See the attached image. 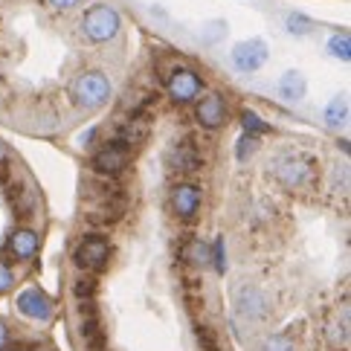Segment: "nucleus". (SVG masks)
I'll return each instance as SVG.
<instances>
[{"label":"nucleus","instance_id":"nucleus-1","mask_svg":"<svg viewBox=\"0 0 351 351\" xmlns=\"http://www.w3.org/2000/svg\"><path fill=\"white\" fill-rule=\"evenodd\" d=\"M110 93H114V87H110V79L105 73L99 70H84L79 76H73L70 87H67V96L70 102L82 108V110H99L108 105Z\"/></svg>","mask_w":351,"mask_h":351},{"label":"nucleus","instance_id":"nucleus-2","mask_svg":"<svg viewBox=\"0 0 351 351\" xmlns=\"http://www.w3.org/2000/svg\"><path fill=\"white\" fill-rule=\"evenodd\" d=\"M122 29V21H119V12L108 3H96L90 6L82 15L79 21V32L87 44H108L114 41Z\"/></svg>","mask_w":351,"mask_h":351},{"label":"nucleus","instance_id":"nucleus-3","mask_svg":"<svg viewBox=\"0 0 351 351\" xmlns=\"http://www.w3.org/2000/svg\"><path fill=\"white\" fill-rule=\"evenodd\" d=\"M273 178L287 192H302L317 180V162L305 154H287L273 166Z\"/></svg>","mask_w":351,"mask_h":351},{"label":"nucleus","instance_id":"nucleus-4","mask_svg":"<svg viewBox=\"0 0 351 351\" xmlns=\"http://www.w3.org/2000/svg\"><path fill=\"white\" fill-rule=\"evenodd\" d=\"M110 244H108V238L102 235H84L82 241L73 247V265H76L79 270L84 273H102L108 270V261H110Z\"/></svg>","mask_w":351,"mask_h":351},{"label":"nucleus","instance_id":"nucleus-5","mask_svg":"<svg viewBox=\"0 0 351 351\" xmlns=\"http://www.w3.org/2000/svg\"><path fill=\"white\" fill-rule=\"evenodd\" d=\"M76 334H79V343L87 351H105L102 317H99V308H96L93 299L79 302V308H76Z\"/></svg>","mask_w":351,"mask_h":351},{"label":"nucleus","instance_id":"nucleus-6","mask_svg":"<svg viewBox=\"0 0 351 351\" xmlns=\"http://www.w3.org/2000/svg\"><path fill=\"white\" fill-rule=\"evenodd\" d=\"M3 186L9 189V204H12V209H15V215L21 221L32 218L35 209H38V189H35V183L15 171Z\"/></svg>","mask_w":351,"mask_h":351},{"label":"nucleus","instance_id":"nucleus-7","mask_svg":"<svg viewBox=\"0 0 351 351\" xmlns=\"http://www.w3.org/2000/svg\"><path fill=\"white\" fill-rule=\"evenodd\" d=\"M131 154H134V152L122 148V145L114 143V140H108V143H102V148H99V152L93 154L90 166H93V171L99 174V178H119V174L128 169Z\"/></svg>","mask_w":351,"mask_h":351},{"label":"nucleus","instance_id":"nucleus-8","mask_svg":"<svg viewBox=\"0 0 351 351\" xmlns=\"http://www.w3.org/2000/svg\"><path fill=\"white\" fill-rule=\"evenodd\" d=\"M125 212H128V195L117 192L110 195L105 200H96V204H90V212H87V221L93 223V227H114V223H119L125 218Z\"/></svg>","mask_w":351,"mask_h":351},{"label":"nucleus","instance_id":"nucleus-9","mask_svg":"<svg viewBox=\"0 0 351 351\" xmlns=\"http://www.w3.org/2000/svg\"><path fill=\"white\" fill-rule=\"evenodd\" d=\"M235 313L247 322H261L270 313V302L267 296L253 285H244L235 291Z\"/></svg>","mask_w":351,"mask_h":351},{"label":"nucleus","instance_id":"nucleus-10","mask_svg":"<svg viewBox=\"0 0 351 351\" xmlns=\"http://www.w3.org/2000/svg\"><path fill=\"white\" fill-rule=\"evenodd\" d=\"M267 58H270V49L267 44L261 41V38H250V41H238L232 47V64L235 70H241V73H256L267 64Z\"/></svg>","mask_w":351,"mask_h":351},{"label":"nucleus","instance_id":"nucleus-11","mask_svg":"<svg viewBox=\"0 0 351 351\" xmlns=\"http://www.w3.org/2000/svg\"><path fill=\"white\" fill-rule=\"evenodd\" d=\"M166 87H169V93L174 102H195V99L200 96V87H204V82H200V76L195 70L189 67H174L169 76H166Z\"/></svg>","mask_w":351,"mask_h":351},{"label":"nucleus","instance_id":"nucleus-12","mask_svg":"<svg viewBox=\"0 0 351 351\" xmlns=\"http://www.w3.org/2000/svg\"><path fill=\"white\" fill-rule=\"evenodd\" d=\"M148 134H152V114H143V117H128L125 122H119L110 140L119 143L122 148H128V152H136L148 140Z\"/></svg>","mask_w":351,"mask_h":351},{"label":"nucleus","instance_id":"nucleus-13","mask_svg":"<svg viewBox=\"0 0 351 351\" xmlns=\"http://www.w3.org/2000/svg\"><path fill=\"white\" fill-rule=\"evenodd\" d=\"M18 311L23 313V317L29 319H38V322H49L56 313V305L53 299H49L41 287H27L21 296H18Z\"/></svg>","mask_w":351,"mask_h":351},{"label":"nucleus","instance_id":"nucleus-14","mask_svg":"<svg viewBox=\"0 0 351 351\" xmlns=\"http://www.w3.org/2000/svg\"><path fill=\"white\" fill-rule=\"evenodd\" d=\"M200 162H204V157H200L197 145L192 140H183L178 145H171L166 152V166L169 171H178V174H192L200 169Z\"/></svg>","mask_w":351,"mask_h":351},{"label":"nucleus","instance_id":"nucleus-15","mask_svg":"<svg viewBox=\"0 0 351 351\" xmlns=\"http://www.w3.org/2000/svg\"><path fill=\"white\" fill-rule=\"evenodd\" d=\"M200 200H204V195H200L195 183H180L171 192V209L180 221H195L200 212Z\"/></svg>","mask_w":351,"mask_h":351},{"label":"nucleus","instance_id":"nucleus-16","mask_svg":"<svg viewBox=\"0 0 351 351\" xmlns=\"http://www.w3.org/2000/svg\"><path fill=\"white\" fill-rule=\"evenodd\" d=\"M195 117H197V122L204 125L206 131H215V128H221V125L227 122V102H223L218 93H206L197 102Z\"/></svg>","mask_w":351,"mask_h":351},{"label":"nucleus","instance_id":"nucleus-17","mask_svg":"<svg viewBox=\"0 0 351 351\" xmlns=\"http://www.w3.org/2000/svg\"><path fill=\"white\" fill-rule=\"evenodd\" d=\"M38 247H41V235L35 230H15L9 238V253L21 261H29L38 256Z\"/></svg>","mask_w":351,"mask_h":351},{"label":"nucleus","instance_id":"nucleus-18","mask_svg":"<svg viewBox=\"0 0 351 351\" xmlns=\"http://www.w3.org/2000/svg\"><path fill=\"white\" fill-rule=\"evenodd\" d=\"M178 256H180L183 265L204 267V265H209V244L200 241V238H186V241L178 247Z\"/></svg>","mask_w":351,"mask_h":351},{"label":"nucleus","instance_id":"nucleus-19","mask_svg":"<svg viewBox=\"0 0 351 351\" xmlns=\"http://www.w3.org/2000/svg\"><path fill=\"white\" fill-rule=\"evenodd\" d=\"M305 90H308V84H305L302 73L287 70L285 76L279 79V96L287 99V102H299V99H305Z\"/></svg>","mask_w":351,"mask_h":351},{"label":"nucleus","instance_id":"nucleus-20","mask_svg":"<svg viewBox=\"0 0 351 351\" xmlns=\"http://www.w3.org/2000/svg\"><path fill=\"white\" fill-rule=\"evenodd\" d=\"M325 343L331 351H346L348 348V322H340L337 317H331L325 322Z\"/></svg>","mask_w":351,"mask_h":351},{"label":"nucleus","instance_id":"nucleus-21","mask_svg":"<svg viewBox=\"0 0 351 351\" xmlns=\"http://www.w3.org/2000/svg\"><path fill=\"white\" fill-rule=\"evenodd\" d=\"M346 119H348V99L346 96L331 99V105L325 108V122L331 128H340V125H346Z\"/></svg>","mask_w":351,"mask_h":351},{"label":"nucleus","instance_id":"nucleus-22","mask_svg":"<svg viewBox=\"0 0 351 351\" xmlns=\"http://www.w3.org/2000/svg\"><path fill=\"white\" fill-rule=\"evenodd\" d=\"M96 291H99V282H96L93 273H84V276H79V279L73 282V293H76L79 302H87V299H93Z\"/></svg>","mask_w":351,"mask_h":351},{"label":"nucleus","instance_id":"nucleus-23","mask_svg":"<svg viewBox=\"0 0 351 351\" xmlns=\"http://www.w3.org/2000/svg\"><path fill=\"white\" fill-rule=\"evenodd\" d=\"M285 27L291 35H308L313 29V21L302 12H291V15H285Z\"/></svg>","mask_w":351,"mask_h":351},{"label":"nucleus","instance_id":"nucleus-24","mask_svg":"<svg viewBox=\"0 0 351 351\" xmlns=\"http://www.w3.org/2000/svg\"><path fill=\"white\" fill-rule=\"evenodd\" d=\"M209 261L212 267H215V273H227V247H223V235L215 238V244L209 247Z\"/></svg>","mask_w":351,"mask_h":351},{"label":"nucleus","instance_id":"nucleus-25","mask_svg":"<svg viewBox=\"0 0 351 351\" xmlns=\"http://www.w3.org/2000/svg\"><path fill=\"white\" fill-rule=\"evenodd\" d=\"M328 53L334 58H340V61H348L351 58V41H348V35H331L328 38Z\"/></svg>","mask_w":351,"mask_h":351},{"label":"nucleus","instance_id":"nucleus-26","mask_svg":"<svg viewBox=\"0 0 351 351\" xmlns=\"http://www.w3.org/2000/svg\"><path fill=\"white\" fill-rule=\"evenodd\" d=\"M241 125H244V134H253V136L270 131V125L261 119L258 114H253V110H244V114H241Z\"/></svg>","mask_w":351,"mask_h":351},{"label":"nucleus","instance_id":"nucleus-27","mask_svg":"<svg viewBox=\"0 0 351 351\" xmlns=\"http://www.w3.org/2000/svg\"><path fill=\"white\" fill-rule=\"evenodd\" d=\"M261 351H296V346H293V340L287 334H273V337L265 340Z\"/></svg>","mask_w":351,"mask_h":351},{"label":"nucleus","instance_id":"nucleus-28","mask_svg":"<svg viewBox=\"0 0 351 351\" xmlns=\"http://www.w3.org/2000/svg\"><path fill=\"white\" fill-rule=\"evenodd\" d=\"M12 174H15V162H12V154H9V148L0 143V183H6Z\"/></svg>","mask_w":351,"mask_h":351},{"label":"nucleus","instance_id":"nucleus-29","mask_svg":"<svg viewBox=\"0 0 351 351\" xmlns=\"http://www.w3.org/2000/svg\"><path fill=\"white\" fill-rule=\"evenodd\" d=\"M253 152H256V136H253V134H244V136H241V145H238V160L244 162Z\"/></svg>","mask_w":351,"mask_h":351},{"label":"nucleus","instance_id":"nucleus-30","mask_svg":"<svg viewBox=\"0 0 351 351\" xmlns=\"http://www.w3.org/2000/svg\"><path fill=\"white\" fill-rule=\"evenodd\" d=\"M12 285H15V276H12V267L6 265L3 258H0V293H6Z\"/></svg>","mask_w":351,"mask_h":351},{"label":"nucleus","instance_id":"nucleus-31","mask_svg":"<svg viewBox=\"0 0 351 351\" xmlns=\"http://www.w3.org/2000/svg\"><path fill=\"white\" fill-rule=\"evenodd\" d=\"M79 3L82 0H47V6L56 9V12H70V9H76Z\"/></svg>","mask_w":351,"mask_h":351},{"label":"nucleus","instance_id":"nucleus-32","mask_svg":"<svg viewBox=\"0 0 351 351\" xmlns=\"http://www.w3.org/2000/svg\"><path fill=\"white\" fill-rule=\"evenodd\" d=\"M9 340H12V331H9V325H6L3 319H0V351H6Z\"/></svg>","mask_w":351,"mask_h":351},{"label":"nucleus","instance_id":"nucleus-33","mask_svg":"<svg viewBox=\"0 0 351 351\" xmlns=\"http://www.w3.org/2000/svg\"><path fill=\"white\" fill-rule=\"evenodd\" d=\"M96 134H99V128H90V131H84V134L79 136V143H82V145H90V143L96 140Z\"/></svg>","mask_w":351,"mask_h":351},{"label":"nucleus","instance_id":"nucleus-34","mask_svg":"<svg viewBox=\"0 0 351 351\" xmlns=\"http://www.w3.org/2000/svg\"><path fill=\"white\" fill-rule=\"evenodd\" d=\"M29 351H53V348H49V346H38V343H32V348Z\"/></svg>","mask_w":351,"mask_h":351}]
</instances>
